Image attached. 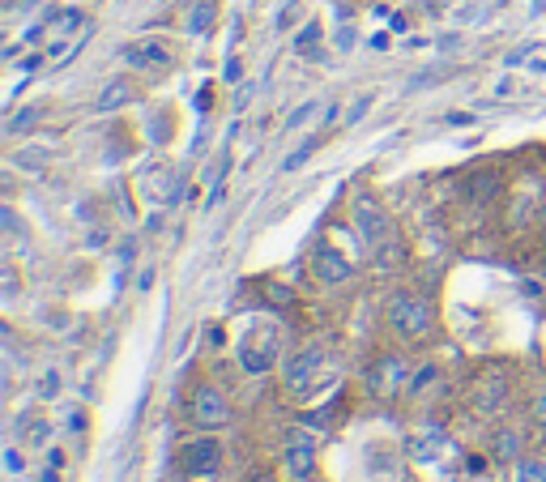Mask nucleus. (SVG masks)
<instances>
[{"mask_svg": "<svg viewBox=\"0 0 546 482\" xmlns=\"http://www.w3.org/2000/svg\"><path fill=\"white\" fill-rule=\"evenodd\" d=\"M312 273H316V278L325 282V286H337V282H346L350 273H355V265H350L337 248H320V252L312 256Z\"/></svg>", "mask_w": 546, "mask_h": 482, "instance_id": "nucleus-8", "label": "nucleus"}, {"mask_svg": "<svg viewBox=\"0 0 546 482\" xmlns=\"http://www.w3.org/2000/svg\"><path fill=\"white\" fill-rule=\"evenodd\" d=\"M517 482H546V461H534V457L517 461Z\"/></svg>", "mask_w": 546, "mask_h": 482, "instance_id": "nucleus-14", "label": "nucleus"}, {"mask_svg": "<svg viewBox=\"0 0 546 482\" xmlns=\"http://www.w3.org/2000/svg\"><path fill=\"white\" fill-rule=\"evenodd\" d=\"M282 359V329L269 325V320H252L248 333L239 337V367L248 376H265L273 372Z\"/></svg>", "mask_w": 546, "mask_h": 482, "instance_id": "nucleus-1", "label": "nucleus"}, {"mask_svg": "<svg viewBox=\"0 0 546 482\" xmlns=\"http://www.w3.org/2000/svg\"><path fill=\"white\" fill-rule=\"evenodd\" d=\"M214 13H218V5H214V0H201V5L192 9V18H188V30H192V35H201V30H210Z\"/></svg>", "mask_w": 546, "mask_h": 482, "instance_id": "nucleus-13", "label": "nucleus"}, {"mask_svg": "<svg viewBox=\"0 0 546 482\" xmlns=\"http://www.w3.org/2000/svg\"><path fill=\"white\" fill-rule=\"evenodd\" d=\"M401 384H406V363L401 359H380V363H372V372H367V389H372L376 397H397L401 393Z\"/></svg>", "mask_w": 546, "mask_h": 482, "instance_id": "nucleus-7", "label": "nucleus"}, {"mask_svg": "<svg viewBox=\"0 0 546 482\" xmlns=\"http://www.w3.org/2000/svg\"><path fill=\"white\" fill-rule=\"evenodd\" d=\"M316 470V440L308 431H291V440L282 448V474L291 482H308Z\"/></svg>", "mask_w": 546, "mask_h": 482, "instance_id": "nucleus-4", "label": "nucleus"}, {"mask_svg": "<svg viewBox=\"0 0 546 482\" xmlns=\"http://www.w3.org/2000/svg\"><path fill=\"white\" fill-rule=\"evenodd\" d=\"M30 444H47V423H35V427H30Z\"/></svg>", "mask_w": 546, "mask_h": 482, "instance_id": "nucleus-20", "label": "nucleus"}, {"mask_svg": "<svg viewBox=\"0 0 546 482\" xmlns=\"http://www.w3.org/2000/svg\"><path fill=\"white\" fill-rule=\"evenodd\" d=\"M448 453H453V440H448L444 431H419V436L406 440V457H410L414 465H436V461H444Z\"/></svg>", "mask_w": 546, "mask_h": 482, "instance_id": "nucleus-6", "label": "nucleus"}, {"mask_svg": "<svg viewBox=\"0 0 546 482\" xmlns=\"http://www.w3.org/2000/svg\"><path fill=\"white\" fill-rule=\"evenodd\" d=\"M355 214H359V227H363V239H367V244H380V239L389 235V222H384V214L376 210V201L359 197V201H355Z\"/></svg>", "mask_w": 546, "mask_h": 482, "instance_id": "nucleus-11", "label": "nucleus"}, {"mask_svg": "<svg viewBox=\"0 0 546 482\" xmlns=\"http://www.w3.org/2000/svg\"><path fill=\"white\" fill-rule=\"evenodd\" d=\"M218 465H222V448L210 436H201V440L180 448V474L184 478H214Z\"/></svg>", "mask_w": 546, "mask_h": 482, "instance_id": "nucleus-3", "label": "nucleus"}, {"mask_svg": "<svg viewBox=\"0 0 546 482\" xmlns=\"http://www.w3.org/2000/svg\"><path fill=\"white\" fill-rule=\"evenodd\" d=\"M367 103H372V99H359V103H355V111H350V124H355V120L363 116V111H367Z\"/></svg>", "mask_w": 546, "mask_h": 482, "instance_id": "nucleus-25", "label": "nucleus"}, {"mask_svg": "<svg viewBox=\"0 0 546 482\" xmlns=\"http://www.w3.org/2000/svg\"><path fill=\"white\" fill-rule=\"evenodd\" d=\"M495 457H500V461L521 457V440L512 436V431H500V436H495Z\"/></svg>", "mask_w": 546, "mask_h": 482, "instance_id": "nucleus-15", "label": "nucleus"}, {"mask_svg": "<svg viewBox=\"0 0 546 482\" xmlns=\"http://www.w3.org/2000/svg\"><path fill=\"white\" fill-rule=\"evenodd\" d=\"M192 423H197L201 431H222L231 423L227 397H222L218 389H210V384H201V389L192 393Z\"/></svg>", "mask_w": 546, "mask_h": 482, "instance_id": "nucleus-5", "label": "nucleus"}, {"mask_svg": "<svg viewBox=\"0 0 546 482\" xmlns=\"http://www.w3.org/2000/svg\"><path fill=\"white\" fill-rule=\"evenodd\" d=\"M534 419H538V423H546V397H538V401H534Z\"/></svg>", "mask_w": 546, "mask_h": 482, "instance_id": "nucleus-24", "label": "nucleus"}, {"mask_svg": "<svg viewBox=\"0 0 546 482\" xmlns=\"http://www.w3.org/2000/svg\"><path fill=\"white\" fill-rule=\"evenodd\" d=\"M325 363V355L320 350H303V355H295L291 363H286V384H291L295 393H303L312 384V376H316V367Z\"/></svg>", "mask_w": 546, "mask_h": 482, "instance_id": "nucleus-10", "label": "nucleus"}, {"mask_svg": "<svg viewBox=\"0 0 546 482\" xmlns=\"http://www.w3.org/2000/svg\"><path fill=\"white\" fill-rule=\"evenodd\" d=\"M124 60L128 64H137V69H167V64L175 60L171 56V47L167 43H158V39H141L133 47H124Z\"/></svg>", "mask_w": 546, "mask_h": 482, "instance_id": "nucleus-9", "label": "nucleus"}, {"mask_svg": "<svg viewBox=\"0 0 546 482\" xmlns=\"http://www.w3.org/2000/svg\"><path fill=\"white\" fill-rule=\"evenodd\" d=\"M5 465H9V470H13V474H18V470H22V457H18V453H13V448H9V453H5Z\"/></svg>", "mask_w": 546, "mask_h": 482, "instance_id": "nucleus-23", "label": "nucleus"}, {"mask_svg": "<svg viewBox=\"0 0 546 482\" xmlns=\"http://www.w3.org/2000/svg\"><path fill=\"white\" fill-rule=\"evenodd\" d=\"M384 316H389V329L401 337V342H423V337L431 333V325H436L427 299L410 295V291H397L389 299V312H384Z\"/></svg>", "mask_w": 546, "mask_h": 482, "instance_id": "nucleus-2", "label": "nucleus"}, {"mask_svg": "<svg viewBox=\"0 0 546 482\" xmlns=\"http://www.w3.org/2000/svg\"><path fill=\"white\" fill-rule=\"evenodd\" d=\"M252 482H278V478H273V474H256Z\"/></svg>", "mask_w": 546, "mask_h": 482, "instance_id": "nucleus-26", "label": "nucleus"}, {"mask_svg": "<svg viewBox=\"0 0 546 482\" xmlns=\"http://www.w3.org/2000/svg\"><path fill=\"white\" fill-rule=\"evenodd\" d=\"M35 120H39V107H26L22 116H13V120H9V133H22V128H26V124H35Z\"/></svg>", "mask_w": 546, "mask_h": 482, "instance_id": "nucleus-17", "label": "nucleus"}, {"mask_svg": "<svg viewBox=\"0 0 546 482\" xmlns=\"http://www.w3.org/2000/svg\"><path fill=\"white\" fill-rule=\"evenodd\" d=\"M312 116H316V103H308V107H299V111H295V116H291V120H286V128H299L303 120H312Z\"/></svg>", "mask_w": 546, "mask_h": 482, "instance_id": "nucleus-19", "label": "nucleus"}, {"mask_svg": "<svg viewBox=\"0 0 546 482\" xmlns=\"http://www.w3.org/2000/svg\"><path fill=\"white\" fill-rule=\"evenodd\" d=\"M316 35H320V26L316 22H308V30L299 35V47H308V43H316Z\"/></svg>", "mask_w": 546, "mask_h": 482, "instance_id": "nucleus-21", "label": "nucleus"}, {"mask_svg": "<svg viewBox=\"0 0 546 482\" xmlns=\"http://www.w3.org/2000/svg\"><path fill=\"white\" fill-rule=\"evenodd\" d=\"M312 150H316V141H308V146H299V150H295V154L282 163V171H295L299 163H308V154H312Z\"/></svg>", "mask_w": 546, "mask_h": 482, "instance_id": "nucleus-18", "label": "nucleus"}, {"mask_svg": "<svg viewBox=\"0 0 546 482\" xmlns=\"http://www.w3.org/2000/svg\"><path fill=\"white\" fill-rule=\"evenodd\" d=\"M124 103H133V86L128 82H111V86H103V94H99V111H120Z\"/></svg>", "mask_w": 546, "mask_h": 482, "instance_id": "nucleus-12", "label": "nucleus"}, {"mask_svg": "<svg viewBox=\"0 0 546 482\" xmlns=\"http://www.w3.org/2000/svg\"><path fill=\"white\" fill-rule=\"evenodd\" d=\"M465 188H470V197H474V201H487L491 192L500 188V180H495V175H474V180L465 184Z\"/></svg>", "mask_w": 546, "mask_h": 482, "instance_id": "nucleus-16", "label": "nucleus"}, {"mask_svg": "<svg viewBox=\"0 0 546 482\" xmlns=\"http://www.w3.org/2000/svg\"><path fill=\"white\" fill-rule=\"evenodd\" d=\"M269 299H278V303H291V291H286V286H269Z\"/></svg>", "mask_w": 546, "mask_h": 482, "instance_id": "nucleus-22", "label": "nucleus"}]
</instances>
